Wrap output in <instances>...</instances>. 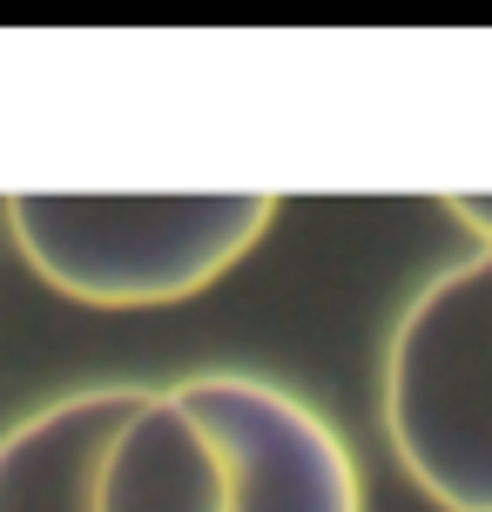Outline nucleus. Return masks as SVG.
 <instances>
[{"mask_svg":"<svg viewBox=\"0 0 492 512\" xmlns=\"http://www.w3.org/2000/svg\"><path fill=\"white\" fill-rule=\"evenodd\" d=\"M176 398L230 452V512H364L351 445L297 391L250 371H196Z\"/></svg>","mask_w":492,"mask_h":512,"instance_id":"3","label":"nucleus"},{"mask_svg":"<svg viewBox=\"0 0 492 512\" xmlns=\"http://www.w3.org/2000/svg\"><path fill=\"white\" fill-rule=\"evenodd\" d=\"M277 223V196H7L27 270L95 310L182 304L230 277Z\"/></svg>","mask_w":492,"mask_h":512,"instance_id":"1","label":"nucleus"},{"mask_svg":"<svg viewBox=\"0 0 492 512\" xmlns=\"http://www.w3.org/2000/svg\"><path fill=\"white\" fill-rule=\"evenodd\" d=\"M391 459L439 512H492V250L398 310L378 378Z\"/></svg>","mask_w":492,"mask_h":512,"instance_id":"2","label":"nucleus"},{"mask_svg":"<svg viewBox=\"0 0 492 512\" xmlns=\"http://www.w3.org/2000/svg\"><path fill=\"white\" fill-rule=\"evenodd\" d=\"M142 384H81L0 432V512H95L102 459L135 418Z\"/></svg>","mask_w":492,"mask_h":512,"instance_id":"4","label":"nucleus"},{"mask_svg":"<svg viewBox=\"0 0 492 512\" xmlns=\"http://www.w3.org/2000/svg\"><path fill=\"white\" fill-rule=\"evenodd\" d=\"M445 209H459V223L479 236V250H492V196H452Z\"/></svg>","mask_w":492,"mask_h":512,"instance_id":"6","label":"nucleus"},{"mask_svg":"<svg viewBox=\"0 0 492 512\" xmlns=\"http://www.w3.org/2000/svg\"><path fill=\"white\" fill-rule=\"evenodd\" d=\"M95 512H230V452L196 411L149 391L102 459Z\"/></svg>","mask_w":492,"mask_h":512,"instance_id":"5","label":"nucleus"}]
</instances>
